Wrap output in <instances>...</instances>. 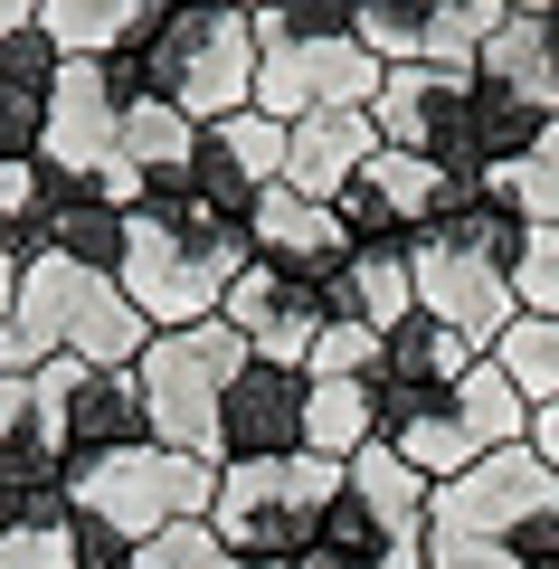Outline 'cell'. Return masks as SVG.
<instances>
[{
    "label": "cell",
    "instance_id": "cell-1",
    "mask_svg": "<svg viewBox=\"0 0 559 569\" xmlns=\"http://www.w3.org/2000/svg\"><path fill=\"white\" fill-rule=\"evenodd\" d=\"M247 266H257L247 228L219 219L190 181H171V190H152V200L133 209V238H123L114 284H123V305L152 332H190V323H209V313L228 305V284H238Z\"/></svg>",
    "mask_w": 559,
    "mask_h": 569
},
{
    "label": "cell",
    "instance_id": "cell-2",
    "mask_svg": "<svg viewBox=\"0 0 559 569\" xmlns=\"http://www.w3.org/2000/svg\"><path fill=\"white\" fill-rule=\"evenodd\" d=\"M238 370H247V342H238L228 313H209V323H190V332H152L142 361H133L142 408H152V447L219 466V399H228Z\"/></svg>",
    "mask_w": 559,
    "mask_h": 569
},
{
    "label": "cell",
    "instance_id": "cell-3",
    "mask_svg": "<svg viewBox=\"0 0 559 569\" xmlns=\"http://www.w3.org/2000/svg\"><path fill=\"white\" fill-rule=\"evenodd\" d=\"M341 493V466L322 456H276V466H219L209 493V531L228 541V560H266V569H303L322 503Z\"/></svg>",
    "mask_w": 559,
    "mask_h": 569
},
{
    "label": "cell",
    "instance_id": "cell-4",
    "mask_svg": "<svg viewBox=\"0 0 559 569\" xmlns=\"http://www.w3.org/2000/svg\"><path fill=\"white\" fill-rule=\"evenodd\" d=\"M152 96H171L190 123H228L257 104V20L228 0H171L152 29Z\"/></svg>",
    "mask_w": 559,
    "mask_h": 569
},
{
    "label": "cell",
    "instance_id": "cell-5",
    "mask_svg": "<svg viewBox=\"0 0 559 569\" xmlns=\"http://www.w3.org/2000/svg\"><path fill=\"white\" fill-rule=\"evenodd\" d=\"M209 493H219V466L171 456V447H123V456H96V466H67V503L86 522H114L133 550L171 522H200Z\"/></svg>",
    "mask_w": 559,
    "mask_h": 569
},
{
    "label": "cell",
    "instance_id": "cell-6",
    "mask_svg": "<svg viewBox=\"0 0 559 569\" xmlns=\"http://www.w3.org/2000/svg\"><path fill=\"white\" fill-rule=\"evenodd\" d=\"M380 142L389 152H418V162H437L446 181H493V162H483V114H475V77H446V67H389L380 86Z\"/></svg>",
    "mask_w": 559,
    "mask_h": 569
},
{
    "label": "cell",
    "instance_id": "cell-7",
    "mask_svg": "<svg viewBox=\"0 0 559 569\" xmlns=\"http://www.w3.org/2000/svg\"><path fill=\"white\" fill-rule=\"evenodd\" d=\"M389 67L360 39H257V114L303 123V114H370Z\"/></svg>",
    "mask_w": 559,
    "mask_h": 569
},
{
    "label": "cell",
    "instance_id": "cell-8",
    "mask_svg": "<svg viewBox=\"0 0 559 569\" xmlns=\"http://www.w3.org/2000/svg\"><path fill=\"white\" fill-rule=\"evenodd\" d=\"M39 380V418L58 427L67 466H96V456H123V447H152V408H142V380L133 370H96L77 351H58Z\"/></svg>",
    "mask_w": 559,
    "mask_h": 569
},
{
    "label": "cell",
    "instance_id": "cell-9",
    "mask_svg": "<svg viewBox=\"0 0 559 569\" xmlns=\"http://www.w3.org/2000/svg\"><path fill=\"white\" fill-rule=\"evenodd\" d=\"M540 512H559V475L540 466L531 447H493V456H475L456 485H437L427 531H483V541L521 550V531H531Z\"/></svg>",
    "mask_w": 559,
    "mask_h": 569
},
{
    "label": "cell",
    "instance_id": "cell-10",
    "mask_svg": "<svg viewBox=\"0 0 559 569\" xmlns=\"http://www.w3.org/2000/svg\"><path fill=\"white\" fill-rule=\"evenodd\" d=\"M114 86H104V58H67L58 86H48V133H39V181L48 190H77L114 162Z\"/></svg>",
    "mask_w": 559,
    "mask_h": 569
},
{
    "label": "cell",
    "instance_id": "cell-11",
    "mask_svg": "<svg viewBox=\"0 0 559 569\" xmlns=\"http://www.w3.org/2000/svg\"><path fill=\"white\" fill-rule=\"evenodd\" d=\"M303 389H313L303 370L247 351V370L228 380V399H219V466H276V456H303Z\"/></svg>",
    "mask_w": 559,
    "mask_h": 569
},
{
    "label": "cell",
    "instance_id": "cell-12",
    "mask_svg": "<svg viewBox=\"0 0 559 569\" xmlns=\"http://www.w3.org/2000/svg\"><path fill=\"white\" fill-rule=\"evenodd\" d=\"M285 181V123L276 114H228V123H200V152H190V190H200L219 219L247 228V209Z\"/></svg>",
    "mask_w": 559,
    "mask_h": 569
},
{
    "label": "cell",
    "instance_id": "cell-13",
    "mask_svg": "<svg viewBox=\"0 0 559 569\" xmlns=\"http://www.w3.org/2000/svg\"><path fill=\"white\" fill-rule=\"evenodd\" d=\"M408 276H418V313L427 323H446V332H465L475 351H493L502 332H512V276H493V266H475V257H456V247H437V238H418L408 247Z\"/></svg>",
    "mask_w": 559,
    "mask_h": 569
},
{
    "label": "cell",
    "instance_id": "cell-14",
    "mask_svg": "<svg viewBox=\"0 0 559 569\" xmlns=\"http://www.w3.org/2000/svg\"><path fill=\"white\" fill-rule=\"evenodd\" d=\"M228 323H238V342L257 351V361H285V370H303L313 361V342H322V284H303V276H276V266H247L238 284H228Z\"/></svg>",
    "mask_w": 559,
    "mask_h": 569
},
{
    "label": "cell",
    "instance_id": "cell-15",
    "mask_svg": "<svg viewBox=\"0 0 559 569\" xmlns=\"http://www.w3.org/2000/svg\"><path fill=\"white\" fill-rule=\"evenodd\" d=\"M247 247H257V266H276V276H303L322 284L341 257H351V228H341L332 200H303V190H266L257 209H247Z\"/></svg>",
    "mask_w": 559,
    "mask_h": 569
},
{
    "label": "cell",
    "instance_id": "cell-16",
    "mask_svg": "<svg viewBox=\"0 0 559 569\" xmlns=\"http://www.w3.org/2000/svg\"><path fill=\"white\" fill-rule=\"evenodd\" d=\"M380 152V114H303L285 123V190L303 200H341Z\"/></svg>",
    "mask_w": 559,
    "mask_h": 569
},
{
    "label": "cell",
    "instance_id": "cell-17",
    "mask_svg": "<svg viewBox=\"0 0 559 569\" xmlns=\"http://www.w3.org/2000/svg\"><path fill=\"white\" fill-rule=\"evenodd\" d=\"M322 313H332V323L399 332L408 313H418V276H408V247H351V257L322 276Z\"/></svg>",
    "mask_w": 559,
    "mask_h": 569
},
{
    "label": "cell",
    "instance_id": "cell-18",
    "mask_svg": "<svg viewBox=\"0 0 559 569\" xmlns=\"http://www.w3.org/2000/svg\"><path fill=\"white\" fill-rule=\"evenodd\" d=\"M29 228L48 238V257H67V266H86V276H114L123 266V238H133V209H114V200H96V190H39V209H29Z\"/></svg>",
    "mask_w": 559,
    "mask_h": 569
},
{
    "label": "cell",
    "instance_id": "cell-19",
    "mask_svg": "<svg viewBox=\"0 0 559 569\" xmlns=\"http://www.w3.org/2000/svg\"><path fill=\"white\" fill-rule=\"evenodd\" d=\"M303 569H427V541H399L380 512H370L351 485H341L332 503H322V522H313V550H303Z\"/></svg>",
    "mask_w": 559,
    "mask_h": 569
},
{
    "label": "cell",
    "instance_id": "cell-20",
    "mask_svg": "<svg viewBox=\"0 0 559 569\" xmlns=\"http://www.w3.org/2000/svg\"><path fill=\"white\" fill-rule=\"evenodd\" d=\"M475 86H493V96H512V104H531V114L559 123V48H550V20H521V10H512V20L483 39Z\"/></svg>",
    "mask_w": 559,
    "mask_h": 569
},
{
    "label": "cell",
    "instance_id": "cell-21",
    "mask_svg": "<svg viewBox=\"0 0 559 569\" xmlns=\"http://www.w3.org/2000/svg\"><path fill=\"white\" fill-rule=\"evenodd\" d=\"M437 247H456V257H475V266H493V276H512L521 247H531V209H521L502 181H475V190H465V209L437 228Z\"/></svg>",
    "mask_w": 559,
    "mask_h": 569
},
{
    "label": "cell",
    "instance_id": "cell-22",
    "mask_svg": "<svg viewBox=\"0 0 559 569\" xmlns=\"http://www.w3.org/2000/svg\"><path fill=\"white\" fill-rule=\"evenodd\" d=\"M370 437H380V380H313L303 389V456L351 466Z\"/></svg>",
    "mask_w": 559,
    "mask_h": 569
},
{
    "label": "cell",
    "instance_id": "cell-23",
    "mask_svg": "<svg viewBox=\"0 0 559 569\" xmlns=\"http://www.w3.org/2000/svg\"><path fill=\"white\" fill-rule=\"evenodd\" d=\"M114 152L142 171L152 190H171V181H190V152H200V123L180 114L171 96H142V104H123V123H114Z\"/></svg>",
    "mask_w": 559,
    "mask_h": 569
},
{
    "label": "cell",
    "instance_id": "cell-24",
    "mask_svg": "<svg viewBox=\"0 0 559 569\" xmlns=\"http://www.w3.org/2000/svg\"><path fill=\"white\" fill-rule=\"evenodd\" d=\"M475 361L483 351L465 342V332L427 323V313H408L399 332H380V389H456Z\"/></svg>",
    "mask_w": 559,
    "mask_h": 569
},
{
    "label": "cell",
    "instance_id": "cell-25",
    "mask_svg": "<svg viewBox=\"0 0 559 569\" xmlns=\"http://www.w3.org/2000/svg\"><path fill=\"white\" fill-rule=\"evenodd\" d=\"M456 418L475 427V447H483V456H493V447H531V399L512 389V370H502L493 351H483V361L456 380Z\"/></svg>",
    "mask_w": 559,
    "mask_h": 569
},
{
    "label": "cell",
    "instance_id": "cell-26",
    "mask_svg": "<svg viewBox=\"0 0 559 569\" xmlns=\"http://www.w3.org/2000/svg\"><path fill=\"white\" fill-rule=\"evenodd\" d=\"M512 20L502 0H437V20H427V48H418V67H446V77H475V58H483V39Z\"/></svg>",
    "mask_w": 559,
    "mask_h": 569
},
{
    "label": "cell",
    "instance_id": "cell-27",
    "mask_svg": "<svg viewBox=\"0 0 559 569\" xmlns=\"http://www.w3.org/2000/svg\"><path fill=\"white\" fill-rule=\"evenodd\" d=\"M493 361L512 370V389H521L531 408L559 399V323H550V313H512V332L493 342Z\"/></svg>",
    "mask_w": 559,
    "mask_h": 569
},
{
    "label": "cell",
    "instance_id": "cell-28",
    "mask_svg": "<svg viewBox=\"0 0 559 569\" xmlns=\"http://www.w3.org/2000/svg\"><path fill=\"white\" fill-rule=\"evenodd\" d=\"M427 20H437V0H360V29H351V39L370 48L380 67H418Z\"/></svg>",
    "mask_w": 559,
    "mask_h": 569
},
{
    "label": "cell",
    "instance_id": "cell-29",
    "mask_svg": "<svg viewBox=\"0 0 559 569\" xmlns=\"http://www.w3.org/2000/svg\"><path fill=\"white\" fill-rule=\"evenodd\" d=\"M493 181L531 209V228H559V123H540V142L521 152L512 171H493Z\"/></svg>",
    "mask_w": 559,
    "mask_h": 569
},
{
    "label": "cell",
    "instance_id": "cell-30",
    "mask_svg": "<svg viewBox=\"0 0 559 569\" xmlns=\"http://www.w3.org/2000/svg\"><path fill=\"white\" fill-rule=\"evenodd\" d=\"M360 29V0H276L257 10V39H351Z\"/></svg>",
    "mask_w": 559,
    "mask_h": 569
},
{
    "label": "cell",
    "instance_id": "cell-31",
    "mask_svg": "<svg viewBox=\"0 0 559 569\" xmlns=\"http://www.w3.org/2000/svg\"><path fill=\"white\" fill-rule=\"evenodd\" d=\"M303 380H380V332H370V323H322Z\"/></svg>",
    "mask_w": 559,
    "mask_h": 569
},
{
    "label": "cell",
    "instance_id": "cell-32",
    "mask_svg": "<svg viewBox=\"0 0 559 569\" xmlns=\"http://www.w3.org/2000/svg\"><path fill=\"white\" fill-rule=\"evenodd\" d=\"M142 569H238V560H228V541L209 531V512H200V522L152 531V541H142Z\"/></svg>",
    "mask_w": 559,
    "mask_h": 569
},
{
    "label": "cell",
    "instance_id": "cell-33",
    "mask_svg": "<svg viewBox=\"0 0 559 569\" xmlns=\"http://www.w3.org/2000/svg\"><path fill=\"white\" fill-rule=\"evenodd\" d=\"M512 305L559 323V228H531V247H521V266H512Z\"/></svg>",
    "mask_w": 559,
    "mask_h": 569
},
{
    "label": "cell",
    "instance_id": "cell-34",
    "mask_svg": "<svg viewBox=\"0 0 559 569\" xmlns=\"http://www.w3.org/2000/svg\"><path fill=\"white\" fill-rule=\"evenodd\" d=\"M39 133H48V96L0 77V162H39Z\"/></svg>",
    "mask_w": 559,
    "mask_h": 569
},
{
    "label": "cell",
    "instance_id": "cell-35",
    "mask_svg": "<svg viewBox=\"0 0 559 569\" xmlns=\"http://www.w3.org/2000/svg\"><path fill=\"white\" fill-rule=\"evenodd\" d=\"M427 569H521V550L483 531H427Z\"/></svg>",
    "mask_w": 559,
    "mask_h": 569
},
{
    "label": "cell",
    "instance_id": "cell-36",
    "mask_svg": "<svg viewBox=\"0 0 559 569\" xmlns=\"http://www.w3.org/2000/svg\"><path fill=\"white\" fill-rule=\"evenodd\" d=\"M0 569H77V541H67V531H20V522H0Z\"/></svg>",
    "mask_w": 559,
    "mask_h": 569
},
{
    "label": "cell",
    "instance_id": "cell-37",
    "mask_svg": "<svg viewBox=\"0 0 559 569\" xmlns=\"http://www.w3.org/2000/svg\"><path fill=\"white\" fill-rule=\"evenodd\" d=\"M58 39H39V29H20V39H0V77H10V86H39V96H48V86H58Z\"/></svg>",
    "mask_w": 559,
    "mask_h": 569
},
{
    "label": "cell",
    "instance_id": "cell-38",
    "mask_svg": "<svg viewBox=\"0 0 559 569\" xmlns=\"http://www.w3.org/2000/svg\"><path fill=\"white\" fill-rule=\"evenodd\" d=\"M531 456L559 475V399H550V408H531Z\"/></svg>",
    "mask_w": 559,
    "mask_h": 569
},
{
    "label": "cell",
    "instance_id": "cell-39",
    "mask_svg": "<svg viewBox=\"0 0 559 569\" xmlns=\"http://www.w3.org/2000/svg\"><path fill=\"white\" fill-rule=\"evenodd\" d=\"M10 305H20V257H10V238H0V323H10Z\"/></svg>",
    "mask_w": 559,
    "mask_h": 569
},
{
    "label": "cell",
    "instance_id": "cell-40",
    "mask_svg": "<svg viewBox=\"0 0 559 569\" xmlns=\"http://www.w3.org/2000/svg\"><path fill=\"white\" fill-rule=\"evenodd\" d=\"M20 29H39V0H0V39H20Z\"/></svg>",
    "mask_w": 559,
    "mask_h": 569
},
{
    "label": "cell",
    "instance_id": "cell-41",
    "mask_svg": "<svg viewBox=\"0 0 559 569\" xmlns=\"http://www.w3.org/2000/svg\"><path fill=\"white\" fill-rule=\"evenodd\" d=\"M502 10H521V20H559V0H502Z\"/></svg>",
    "mask_w": 559,
    "mask_h": 569
},
{
    "label": "cell",
    "instance_id": "cell-42",
    "mask_svg": "<svg viewBox=\"0 0 559 569\" xmlns=\"http://www.w3.org/2000/svg\"><path fill=\"white\" fill-rule=\"evenodd\" d=\"M114 569H142V550H133V560H114Z\"/></svg>",
    "mask_w": 559,
    "mask_h": 569
},
{
    "label": "cell",
    "instance_id": "cell-43",
    "mask_svg": "<svg viewBox=\"0 0 559 569\" xmlns=\"http://www.w3.org/2000/svg\"><path fill=\"white\" fill-rule=\"evenodd\" d=\"M238 569H266V560H238Z\"/></svg>",
    "mask_w": 559,
    "mask_h": 569
},
{
    "label": "cell",
    "instance_id": "cell-44",
    "mask_svg": "<svg viewBox=\"0 0 559 569\" xmlns=\"http://www.w3.org/2000/svg\"><path fill=\"white\" fill-rule=\"evenodd\" d=\"M550 48H559V20H550Z\"/></svg>",
    "mask_w": 559,
    "mask_h": 569
}]
</instances>
